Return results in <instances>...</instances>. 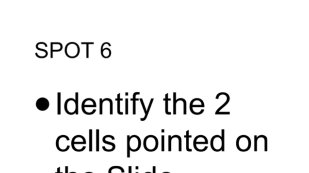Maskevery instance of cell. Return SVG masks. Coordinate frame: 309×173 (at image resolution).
<instances>
[{
    "mask_svg": "<svg viewBox=\"0 0 309 173\" xmlns=\"http://www.w3.org/2000/svg\"><path fill=\"white\" fill-rule=\"evenodd\" d=\"M142 140L138 135L127 136V158L130 157V151L138 152L142 147Z\"/></svg>",
    "mask_w": 309,
    "mask_h": 173,
    "instance_id": "obj_1",
    "label": "cell"
},
{
    "mask_svg": "<svg viewBox=\"0 0 309 173\" xmlns=\"http://www.w3.org/2000/svg\"><path fill=\"white\" fill-rule=\"evenodd\" d=\"M143 146L147 152L156 151L159 146V142H158L157 137L153 135L146 136L143 141Z\"/></svg>",
    "mask_w": 309,
    "mask_h": 173,
    "instance_id": "obj_2",
    "label": "cell"
},
{
    "mask_svg": "<svg viewBox=\"0 0 309 173\" xmlns=\"http://www.w3.org/2000/svg\"><path fill=\"white\" fill-rule=\"evenodd\" d=\"M237 149L242 152H248L251 147V140L248 136L242 135L237 138L236 141Z\"/></svg>",
    "mask_w": 309,
    "mask_h": 173,
    "instance_id": "obj_3",
    "label": "cell"
},
{
    "mask_svg": "<svg viewBox=\"0 0 309 173\" xmlns=\"http://www.w3.org/2000/svg\"><path fill=\"white\" fill-rule=\"evenodd\" d=\"M97 103L92 98H87L81 103V110L86 115H93L96 112Z\"/></svg>",
    "mask_w": 309,
    "mask_h": 173,
    "instance_id": "obj_4",
    "label": "cell"
},
{
    "mask_svg": "<svg viewBox=\"0 0 309 173\" xmlns=\"http://www.w3.org/2000/svg\"><path fill=\"white\" fill-rule=\"evenodd\" d=\"M81 49L79 44L77 43H69L66 44L65 48V55L70 58H77L80 54Z\"/></svg>",
    "mask_w": 309,
    "mask_h": 173,
    "instance_id": "obj_5",
    "label": "cell"
},
{
    "mask_svg": "<svg viewBox=\"0 0 309 173\" xmlns=\"http://www.w3.org/2000/svg\"><path fill=\"white\" fill-rule=\"evenodd\" d=\"M70 142V138L68 136L62 135L57 138L56 146L59 151L65 152L68 151L70 148V145L68 144Z\"/></svg>",
    "mask_w": 309,
    "mask_h": 173,
    "instance_id": "obj_6",
    "label": "cell"
},
{
    "mask_svg": "<svg viewBox=\"0 0 309 173\" xmlns=\"http://www.w3.org/2000/svg\"><path fill=\"white\" fill-rule=\"evenodd\" d=\"M65 112L69 115H76V104L75 99L69 98L65 101L64 104Z\"/></svg>",
    "mask_w": 309,
    "mask_h": 173,
    "instance_id": "obj_7",
    "label": "cell"
},
{
    "mask_svg": "<svg viewBox=\"0 0 309 173\" xmlns=\"http://www.w3.org/2000/svg\"><path fill=\"white\" fill-rule=\"evenodd\" d=\"M210 145L213 151L219 152L222 151V137L221 136L216 135L211 138Z\"/></svg>",
    "mask_w": 309,
    "mask_h": 173,
    "instance_id": "obj_8",
    "label": "cell"
},
{
    "mask_svg": "<svg viewBox=\"0 0 309 173\" xmlns=\"http://www.w3.org/2000/svg\"><path fill=\"white\" fill-rule=\"evenodd\" d=\"M36 107L39 111H45L50 107V102L46 98H40L36 101Z\"/></svg>",
    "mask_w": 309,
    "mask_h": 173,
    "instance_id": "obj_9",
    "label": "cell"
},
{
    "mask_svg": "<svg viewBox=\"0 0 309 173\" xmlns=\"http://www.w3.org/2000/svg\"><path fill=\"white\" fill-rule=\"evenodd\" d=\"M86 140L82 135H77L75 136L71 140V145L73 150H75L76 147L78 145H86Z\"/></svg>",
    "mask_w": 309,
    "mask_h": 173,
    "instance_id": "obj_10",
    "label": "cell"
},
{
    "mask_svg": "<svg viewBox=\"0 0 309 173\" xmlns=\"http://www.w3.org/2000/svg\"><path fill=\"white\" fill-rule=\"evenodd\" d=\"M63 44L59 43H52L51 44V58H53V52H59L63 50Z\"/></svg>",
    "mask_w": 309,
    "mask_h": 173,
    "instance_id": "obj_11",
    "label": "cell"
},
{
    "mask_svg": "<svg viewBox=\"0 0 309 173\" xmlns=\"http://www.w3.org/2000/svg\"><path fill=\"white\" fill-rule=\"evenodd\" d=\"M221 95H226L227 96V101H226V103H225L224 105H222L221 106V107H220L218 109V110H217L216 111V113H215V114H216V115H217V114L219 113L220 111H221L222 110V109H223L225 107H226V105H227V104H228V103L229 102V100H230V98H229V96L228 95V94H227L226 93H219L218 95H217L216 96V100H219V96H221Z\"/></svg>",
    "mask_w": 309,
    "mask_h": 173,
    "instance_id": "obj_12",
    "label": "cell"
},
{
    "mask_svg": "<svg viewBox=\"0 0 309 173\" xmlns=\"http://www.w3.org/2000/svg\"><path fill=\"white\" fill-rule=\"evenodd\" d=\"M101 55L104 58H109L111 56V50L109 48H101Z\"/></svg>",
    "mask_w": 309,
    "mask_h": 173,
    "instance_id": "obj_13",
    "label": "cell"
},
{
    "mask_svg": "<svg viewBox=\"0 0 309 173\" xmlns=\"http://www.w3.org/2000/svg\"><path fill=\"white\" fill-rule=\"evenodd\" d=\"M169 94L167 93L166 95H165V98L164 99V101H165V114H166V115H171L172 113L170 112V111H169V102L170 100V99L169 98Z\"/></svg>",
    "mask_w": 309,
    "mask_h": 173,
    "instance_id": "obj_14",
    "label": "cell"
},
{
    "mask_svg": "<svg viewBox=\"0 0 309 173\" xmlns=\"http://www.w3.org/2000/svg\"><path fill=\"white\" fill-rule=\"evenodd\" d=\"M93 130H89V151L92 152L93 151Z\"/></svg>",
    "mask_w": 309,
    "mask_h": 173,
    "instance_id": "obj_15",
    "label": "cell"
},
{
    "mask_svg": "<svg viewBox=\"0 0 309 173\" xmlns=\"http://www.w3.org/2000/svg\"><path fill=\"white\" fill-rule=\"evenodd\" d=\"M121 94H118L117 95V113L119 115H123V112L121 111V102L123 101V99L121 98Z\"/></svg>",
    "mask_w": 309,
    "mask_h": 173,
    "instance_id": "obj_16",
    "label": "cell"
},
{
    "mask_svg": "<svg viewBox=\"0 0 309 173\" xmlns=\"http://www.w3.org/2000/svg\"><path fill=\"white\" fill-rule=\"evenodd\" d=\"M140 92H135L133 95V115H136V102L139 100V99L137 98V95H139Z\"/></svg>",
    "mask_w": 309,
    "mask_h": 173,
    "instance_id": "obj_17",
    "label": "cell"
},
{
    "mask_svg": "<svg viewBox=\"0 0 309 173\" xmlns=\"http://www.w3.org/2000/svg\"><path fill=\"white\" fill-rule=\"evenodd\" d=\"M100 150V130H96V152Z\"/></svg>",
    "mask_w": 309,
    "mask_h": 173,
    "instance_id": "obj_18",
    "label": "cell"
},
{
    "mask_svg": "<svg viewBox=\"0 0 309 173\" xmlns=\"http://www.w3.org/2000/svg\"><path fill=\"white\" fill-rule=\"evenodd\" d=\"M154 98H152L151 99V100H150V103H149V106H148L147 109L146 110V113L145 114V117L143 118H140L141 121H142V122H143V121L146 120V118H147V116L148 115H149V113L150 112V109H151L152 103L153 102H154Z\"/></svg>",
    "mask_w": 309,
    "mask_h": 173,
    "instance_id": "obj_19",
    "label": "cell"
},
{
    "mask_svg": "<svg viewBox=\"0 0 309 173\" xmlns=\"http://www.w3.org/2000/svg\"><path fill=\"white\" fill-rule=\"evenodd\" d=\"M202 144H209V141H208L207 138L205 137L203 140H202L201 142H199L196 140L194 139V148L196 147L197 145H202Z\"/></svg>",
    "mask_w": 309,
    "mask_h": 173,
    "instance_id": "obj_20",
    "label": "cell"
},
{
    "mask_svg": "<svg viewBox=\"0 0 309 173\" xmlns=\"http://www.w3.org/2000/svg\"><path fill=\"white\" fill-rule=\"evenodd\" d=\"M81 44H85V45H86V58H90V48H89V47H90V45H93V44H95V43H81Z\"/></svg>",
    "mask_w": 309,
    "mask_h": 173,
    "instance_id": "obj_21",
    "label": "cell"
},
{
    "mask_svg": "<svg viewBox=\"0 0 309 173\" xmlns=\"http://www.w3.org/2000/svg\"><path fill=\"white\" fill-rule=\"evenodd\" d=\"M189 130H188L186 132V135H185V138H186V150L187 152H192V149L189 148V138L192 137L191 135H189Z\"/></svg>",
    "mask_w": 309,
    "mask_h": 173,
    "instance_id": "obj_22",
    "label": "cell"
},
{
    "mask_svg": "<svg viewBox=\"0 0 309 173\" xmlns=\"http://www.w3.org/2000/svg\"><path fill=\"white\" fill-rule=\"evenodd\" d=\"M102 141H103V142L105 143V144L111 145V150H112V152H113L114 150H115V147H116L115 144H114V143L108 142V141H107V139H106V135L105 136V137L103 138Z\"/></svg>",
    "mask_w": 309,
    "mask_h": 173,
    "instance_id": "obj_23",
    "label": "cell"
},
{
    "mask_svg": "<svg viewBox=\"0 0 309 173\" xmlns=\"http://www.w3.org/2000/svg\"><path fill=\"white\" fill-rule=\"evenodd\" d=\"M222 151L225 152V130H222Z\"/></svg>",
    "mask_w": 309,
    "mask_h": 173,
    "instance_id": "obj_24",
    "label": "cell"
},
{
    "mask_svg": "<svg viewBox=\"0 0 309 173\" xmlns=\"http://www.w3.org/2000/svg\"><path fill=\"white\" fill-rule=\"evenodd\" d=\"M176 93H174V115H177Z\"/></svg>",
    "mask_w": 309,
    "mask_h": 173,
    "instance_id": "obj_25",
    "label": "cell"
},
{
    "mask_svg": "<svg viewBox=\"0 0 309 173\" xmlns=\"http://www.w3.org/2000/svg\"><path fill=\"white\" fill-rule=\"evenodd\" d=\"M76 115L79 114V93H76Z\"/></svg>",
    "mask_w": 309,
    "mask_h": 173,
    "instance_id": "obj_26",
    "label": "cell"
},
{
    "mask_svg": "<svg viewBox=\"0 0 309 173\" xmlns=\"http://www.w3.org/2000/svg\"><path fill=\"white\" fill-rule=\"evenodd\" d=\"M264 145V152H268V138L265 135L263 136Z\"/></svg>",
    "mask_w": 309,
    "mask_h": 173,
    "instance_id": "obj_27",
    "label": "cell"
},
{
    "mask_svg": "<svg viewBox=\"0 0 309 173\" xmlns=\"http://www.w3.org/2000/svg\"><path fill=\"white\" fill-rule=\"evenodd\" d=\"M128 98H126V109H125V115H128L129 114V103H128Z\"/></svg>",
    "mask_w": 309,
    "mask_h": 173,
    "instance_id": "obj_28",
    "label": "cell"
},
{
    "mask_svg": "<svg viewBox=\"0 0 309 173\" xmlns=\"http://www.w3.org/2000/svg\"><path fill=\"white\" fill-rule=\"evenodd\" d=\"M165 137L164 135L162 136V151L164 152L165 148Z\"/></svg>",
    "mask_w": 309,
    "mask_h": 173,
    "instance_id": "obj_29",
    "label": "cell"
},
{
    "mask_svg": "<svg viewBox=\"0 0 309 173\" xmlns=\"http://www.w3.org/2000/svg\"><path fill=\"white\" fill-rule=\"evenodd\" d=\"M61 93H58V115H61Z\"/></svg>",
    "mask_w": 309,
    "mask_h": 173,
    "instance_id": "obj_30",
    "label": "cell"
},
{
    "mask_svg": "<svg viewBox=\"0 0 309 173\" xmlns=\"http://www.w3.org/2000/svg\"><path fill=\"white\" fill-rule=\"evenodd\" d=\"M257 137H258V136L256 135H254V152H258V143H257V142H258Z\"/></svg>",
    "mask_w": 309,
    "mask_h": 173,
    "instance_id": "obj_31",
    "label": "cell"
},
{
    "mask_svg": "<svg viewBox=\"0 0 309 173\" xmlns=\"http://www.w3.org/2000/svg\"><path fill=\"white\" fill-rule=\"evenodd\" d=\"M178 140H179V152H181L182 151V139H181V137H180L179 135V137H178Z\"/></svg>",
    "mask_w": 309,
    "mask_h": 173,
    "instance_id": "obj_32",
    "label": "cell"
},
{
    "mask_svg": "<svg viewBox=\"0 0 309 173\" xmlns=\"http://www.w3.org/2000/svg\"><path fill=\"white\" fill-rule=\"evenodd\" d=\"M139 100L140 101L141 104H142V107H143V110H144L145 113L146 114V113L147 109L145 107V103H144V101H143V100L142 98L139 99Z\"/></svg>",
    "mask_w": 309,
    "mask_h": 173,
    "instance_id": "obj_33",
    "label": "cell"
},
{
    "mask_svg": "<svg viewBox=\"0 0 309 173\" xmlns=\"http://www.w3.org/2000/svg\"><path fill=\"white\" fill-rule=\"evenodd\" d=\"M171 135H169V152L172 151V139Z\"/></svg>",
    "mask_w": 309,
    "mask_h": 173,
    "instance_id": "obj_34",
    "label": "cell"
},
{
    "mask_svg": "<svg viewBox=\"0 0 309 173\" xmlns=\"http://www.w3.org/2000/svg\"><path fill=\"white\" fill-rule=\"evenodd\" d=\"M128 173H132V166H129V169H128Z\"/></svg>",
    "mask_w": 309,
    "mask_h": 173,
    "instance_id": "obj_35",
    "label": "cell"
},
{
    "mask_svg": "<svg viewBox=\"0 0 309 173\" xmlns=\"http://www.w3.org/2000/svg\"><path fill=\"white\" fill-rule=\"evenodd\" d=\"M65 173H75V172L68 173V167H65Z\"/></svg>",
    "mask_w": 309,
    "mask_h": 173,
    "instance_id": "obj_36",
    "label": "cell"
},
{
    "mask_svg": "<svg viewBox=\"0 0 309 173\" xmlns=\"http://www.w3.org/2000/svg\"><path fill=\"white\" fill-rule=\"evenodd\" d=\"M152 173H156V167L155 166L153 167Z\"/></svg>",
    "mask_w": 309,
    "mask_h": 173,
    "instance_id": "obj_37",
    "label": "cell"
},
{
    "mask_svg": "<svg viewBox=\"0 0 309 173\" xmlns=\"http://www.w3.org/2000/svg\"><path fill=\"white\" fill-rule=\"evenodd\" d=\"M58 173H62L60 172V168H58Z\"/></svg>",
    "mask_w": 309,
    "mask_h": 173,
    "instance_id": "obj_38",
    "label": "cell"
},
{
    "mask_svg": "<svg viewBox=\"0 0 309 173\" xmlns=\"http://www.w3.org/2000/svg\"><path fill=\"white\" fill-rule=\"evenodd\" d=\"M108 173H113V172H112V171H111V170L110 169V170H109Z\"/></svg>",
    "mask_w": 309,
    "mask_h": 173,
    "instance_id": "obj_39",
    "label": "cell"
},
{
    "mask_svg": "<svg viewBox=\"0 0 309 173\" xmlns=\"http://www.w3.org/2000/svg\"><path fill=\"white\" fill-rule=\"evenodd\" d=\"M85 173H93L89 172H86Z\"/></svg>",
    "mask_w": 309,
    "mask_h": 173,
    "instance_id": "obj_40",
    "label": "cell"
},
{
    "mask_svg": "<svg viewBox=\"0 0 309 173\" xmlns=\"http://www.w3.org/2000/svg\"><path fill=\"white\" fill-rule=\"evenodd\" d=\"M169 173V172H164V173Z\"/></svg>",
    "mask_w": 309,
    "mask_h": 173,
    "instance_id": "obj_41",
    "label": "cell"
},
{
    "mask_svg": "<svg viewBox=\"0 0 309 173\" xmlns=\"http://www.w3.org/2000/svg\"><path fill=\"white\" fill-rule=\"evenodd\" d=\"M145 173H150V172H146Z\"/></svg>",
    "mask_w": 309,
    "mask_h": 173,
    "instance_id": "obj_42",
    "label": "cell"
},
{
    "mask_svg": "<svg viewBox=\"0 0 309 173\" xmlns=\"http://www.w3.org/2000/svg\"><path fill=\"white\" fill-rule=\"evenodd\" d=\"M138 173L137 172V173Z\"/></svg>",
    "mask_w": 309,
    "mask_h": 173,
    "instance_id": "obj_43",
    "label": "cell"
}]
</instances>
